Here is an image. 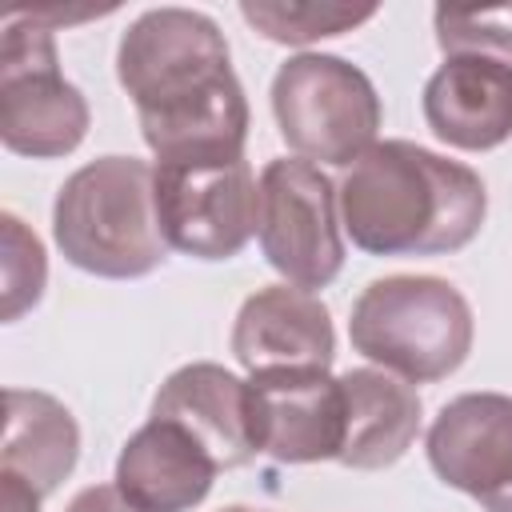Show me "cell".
Instances as JSON below:
<instances>
[{
    "label": "cell",
    "mask_w": 512,
    "mask_h": 512,
    "mask_svg": "<svg viewBox=\"0 0 512 512\" xmlns=\"http://www.w3.org/2000/svg\"><path fill=\"white\" fill-rule=\"evenodd\" d=\"M116 76L132 96L140 136L156 160L244 152L248 100L212 16L196 8L140 12L120 36Z\"/></svg>",
    "instance_id": "1"
},
{
    "label": "cell",
    "mask_w": 512,
    "mask_h": 512,
    "mask_svg": "<svg viewBox=\"0 0 512 512\" xmlns=\"http://www.w3.org/2000/svg\"><path fill=\"white\" fill-rule=\"evenodd\" d=\"M340 224L368 256H448L488 216L484 180L412 140H376L336 184Z\"/></svg>",
    "instance_id": "2"
},
{
    "label": "cell",
    "mask_w": 512,
    "mask_h": 512,
    "mask_svg": "<svg viewBox=\"0 0 512 512\" xmlns=\"http://www.w3.org/2000/svg\"><path fill=\"white\" fill-rule=\"evenodd\" d=\"M52 236L68 264L104 280H140L164 264L152 164L100 156L76 168L52 204Z\"/></svg>",
    "instance_id": "3"
},
{
    "label": "cell",
    "mask_w": 512,
    "mask_h": 512,
    "mask_svg": "<svg viewBox=\"0 0 512 512\" xmlns=\"http://www.w3.org/2000/svg\"><path fill=\"white\" fill-rule=\"evenodd\" d=\"M472 336V308L444 276H380L348 316L352 348L408 384L452 376L468 360Z\"/></svg>",
    "instance_id": "4"
},
{
    "label": "cell",
    "mask_w": 512,
    "mask_h": 512,
    "mask_svg": "<svg viewBox=\"0 0 512 512\" xmlns=\"http://www.w3.org/2000/svg\"><path fill=\"white\" fill-rule=\"evenodd\" d=\"M272 116L284 144L308 164L360 160L384 124L368 72L328 52L288 56L272 76Z\"/></svg>",
    "instance_id": "5"
},
{
    "label": "cell",
    "mask_w": 512,
    "mask_h": 512,
    "mask_svg": "<svg viewBox=\"0 0 512 512\" xmlns=\"http://www.w3.org/2000/svg\"><path fill=\"white\" fill-rule=\"evenodd\" d=\"M156 216L168 248L232 260L256 232V176L244 152H192L152 164Z\"/></svg>",
    "instance_id": "6"
},
{
    "label": "cell",
    "mask_w": 512,
    "mask_h": 512,
    "mask_svg": "<svg viewBox=\"0 0 512 512\" xmlns=\"http://www.w3.org/2000/svg\"><path fill=\"white\" fill-rule=\"evenodd\" d=\"M88 100L64 80L52 28L32 16H12L0 52V140L16 156L56 160L88 136Z\"/></svg>",
    "instance_id": "7"
},
{
    "label": "cell",
    "mask_w": 512,
    "mask_h": 512,
    "mask_svg": "<svg viewBox=\"0 0 512 512\" xmlns=\"http://www.w3.org/2000/svg\"><path fill=\"white\" fill-rule=\"evenodd\" d=\"M256 240L264 260L304 292L328 288L344 268V224L336 184L308 160H268L260 180Z\"/></svg>",
    "instance_id": "8"
},
{
    "label": "cell",
    "mask_w": 512,
    "mask_h": 512,
    "mask_svg": "<svg viewBox=\"0 0 512 512\" xmlns=\"http://www.w3.org/2000/svg\"><path fill=\"white\" fill-rule=\"evenodd\" d=\"M248 424L256 452L280 464L336 460L348 408L340 376L328 368H268L248 376Z\"/></svg>",
    "instance_id": "9"
},
{
    "label": "cell",
    "mask_w": 512,
    "mask_h": 512,
    "mask_svg": "<svg viewBox=\"0 0 512 512\" xmlns=\"http://www.w3.org/2000/svg\"><path fill=\"white\" fill-rule=\"evenodd\" d=\"M432 472L484 512H512V396L464 392L440 408L424 440Z\"/></svg>",
    "instance_id": "10"
},
{
    "label": "cell",
    "mask_w": 512,
    "mask_h": 512,
    "mask_svg": "<svg viewBox=\"0 0 512 512\" xmlns=\"http://www.w3.org/2000/svg\"><path fill=\"white\" fill-rule=\"evenodd\" d=\"M232 356L248 372L268 368H332L336 332L316 292L268 284L252 292L232 324Z\"/></svg>",
    "instance_id": "11"
},
{
    "label": "cell",
    "mask_w": 512,
    "mask_h": 512,
    "mask_svg": "<svg viewBox=\"0 0 512 512\" xmlns=\"http://www.w3.org/2000/svg\"><path fill=\"white\" fill-rule=\"evenodd\" d=\"M420 112L448 148H500L512 140V68L488 56H444L424 84Z\"/></svg>",
    "instance_id": "12"
},
{
    "label": "cell",
    "mask_w": 512,
    "mask_h": 512,
    "mask_svg": "<svg viewBox=\"0 0 512 512\" xmlns=\"http://www.w3.org/2000/svg\"><path fill=\"white\" fill-rule=\"evenodd\" d=\"M220 464L180 424L152 416L116 456V488L136 512H192L216 480Z\"/></svg>",
    "instance_id": "13"
},
{
    "label": "cell",
    "mask_w": 512,
    "mask_h": 512,
    "mask_svg": "<svg viewBox=\"0 0 512 512\" xmlns=\"http://www.w3.org/2000/svg\"><path fill=\"white\" fill-rule=\"evenodd\" d=\"M152 416L180 424L192 440L208 448L220 468H244L256 456L248 424V380L232 376L220 364L196 360L176 368L160 384Z\"/></svg>",
    "instance_id": "14"
},
{
    "label": "cell",
    "mask_w": 512,
    "mask_h": 512,
    "mask_svg": "<svg viewBox=\"0 0 512 512\" xmlns=\"http://www.w3.org/2000/svg\"><path fill=\"white\" fill-rule=\"evenodd\" d=\"M340 384H344L348 428L336 460L356 472H376L396 464L420 432L424 408L416 388L384 368H348Z\"/></svg>",
    "instance_id": "15"
},
{
    "label": "cell",
    "mask_w": 512,
    "mask_h": 512,
    "mask_svg": "<svg viewBox=\"0 0 512 512\" xmlns=\"http://www.w3.org/2000/svg\"><path fill=\"white\" fill-rule=\"evenodd\" d=\"M4 444H0V476L24 480L36 496H52L80 456V428L72 412L48 396L28 388L4 392Z\"/></svg>",
    "instance_id": "16"
},
{
    "label": "cell",
    "mask_w": 512,
    "mask_h": 512,
    "mask_svg": "<svg viewBox=\"0 0 512 512\" xmlns=\"http://www.w3.org/2000/svg\"><path fill=\"white\" fill-rule=\"evenodd\" d=\"M240 16L268 40L276 44H316L324 36H340L352 32L356 24L376 16V4H320V0H244Z\"/></svg>",
    "instance_id": "17"
},
{
    "label": "cell",
    "mask_w": 512,
    "mask_h": 512,
    "mask_svg": "<svg viewBox=\"0 0 512 512\" xmlns=\"http://www.w3.org/2000/svg\"><path fill=\"white\" fill-rule=\"evenodd\" d=\"M436 44L444 56H488L512 68V4L496 8H448L432 12Z\"/></svg>",
    "instance_id": "18"
},
{
    "label": "cell",
    "mask_w": 512,
    "mask_h": 512,
    "mask_svg": "<svg viewBox=\"0 0 512 512\" xmlns=\"http://www.w3.org/2000/svg\"><path fill=\"white\" fill-rule=\"evenodd\" d=\"M4 320H16L20 312H28L48 280V260H44V244L36 240V232L24 228L20 216L4 212Z\"/></svg>",
    "instance_id": "19"
},
{
    "label": "cell",
    "mask_w": 512,
    "mask_h": 512,
    "mask_svg": "<svg viewBox=\"0 0 512 512\" xmlns=\"http://www.w3.org/2000/svg\"><path fill=\"white\" fill-rule=\"evenodd\" d=\"M64 512H136V508L120 496L116 484H92V488L76 492V496L68 500Z\"/></svg>",
    "instance_id": "20"
},
{
    "label": "cell",
    "mask_w": 512,
    "mask_h": 512,
    "mask_svg": "<svg viewBox=\"0 0 512 512\" xmlns=\"http://www.w3.org/2000/svg\"><path fill=\"white\" fill-rule=\"evenodd\" d=\"M0 484H4V512H40V500H44V496H36L24 480L0 476Z\"/></svg>",
    "instance_id": "21"
},
{
    "label": "cell",
    "mask_w": 512,
    "mask_h": 512,
    "mask_svg": "<svg viewBox=\"0 0 512 512\" xmlns=\"http://www.w3.org/2000/svg\"><path fill=\"white\" fill-rule=\"evenodd\" d=\"M220 512H264V508H244V504H228V508H220Z\"/></svg>",
    "instance_id": "22"
}]
</instances>
